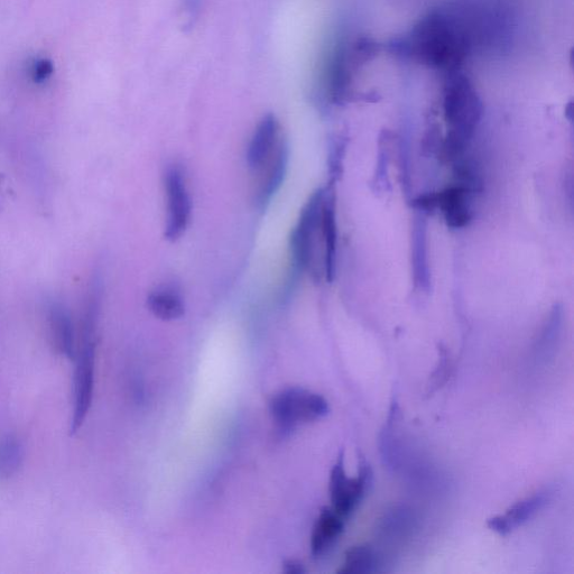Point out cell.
<instances>
[{"label":"cell","mask_w":574,"mask_h":574,"mask_svg":"<svg viewBox=\"0 0 574 574\" xmlns=\"http://www.w3.org/2000/svg\"><path fill=\"white\" fill-rule=\"evenodd\" d=\"M327 188L312 193L303 207L290 237V253L296 274L310 273L313 279L324 277L322 212Z\"/></svg>","instance_id":"cell-1"},{"label":"cell","mask_w":574,"mask_h":574,"mask_svg":"<svg viewBox=\"0 0 574 574\" xmlns=\"http://www.w3.org/2000/svg\"><path fill=\"white\" fill-rule=\"evenodd\" d=\"M100 298L88 295L85 319H83L82 346L77 351L76 370L73 378V414L71 435L76 434L87 419L95 387L96 330Z\"/></svg>","instance_id":"cell-2"},{"label":"cell","mask_w":574,"mask_h":574,"mask_svg":"<svg viewBox=\"0 0 574 574\" xmlns=\"http://www.w3.org/2000/svg\"><path fill=\"white\" fill-rule=\"evenodd\" d=\"M329 412L326 398L299 386L284 388L270 401V413L282 433L291 432L299 424L320 420Z\"/></svg>","instance_id":"cell-3"},{"label":"cell","mask_w":574,"mask_h":574,"mask_svg":"<svg viewBox=\"0 0 574 574\" xmlns=\"http://www.w3.org/2000/svg\"><path fill=\"white\" fill-rule=\"evenodd\" d=\"M374 483V472L363 455L358 456V475L349 478L345 469V452L340 451L330 475L329 492L332 508L347 518L357 508Z\"/></svg>","instance_id":"cell-4"},{"label":"cell","mask_w":574,"mask_h":574,"mask_svg":"<svg viewBox=\"0 0 574 574\" xmlns=\"http://www.w3.org/2000/svg\"><path fill=\"white\" fill-rule=\"evenodd\" d=\"M166 198L165 237L175 242L188 229L191 219V198L185 174L178 164L169 166L164 175Z\"/></svg>","instance_id":"cell-5"},{"label":"cell","mask_w":574,"mask_h":574,"mask_svg":"<svg viewBox=\"0 0 574 574\" xmlns=\"http://www.w3.org/2000/svg\"><path fill=\"white\" fill-rule=\"evenodd\" d=\"M471 191L466 184L457 183L441 192L420 197L416 205L422 212L440 210L449 228L462 229L472 219Z\"/></svg>","instance_id":"cell-6"},{"label":"cell","mask_w":574,"mask_h":574,"mask_svg":"<svg viewBox=\"0 0 574 574\" xmlns=\"http://www.w3.org/2000/svg\"><path fill=\"white\" fill-rule=\"evenodd\" d=\"M283 140L280 120L273 114L264 116L248 144L246 157L249 169L255 172L261 170Z\"/></svg>","instance_id":"cell-7"},{"label":"cell","mask_w":574,"mask_h":574,"mask_svg":"<svg viewBox=\"0 0 574 574\" xmlns=\"http://www.w3.org/2000/svg\"><path fill=\"white\" fill-rule=\"evenodd\" d=\"M287 165H289V146L283 140L279 147L268 160L261 170L257 173L259 175L258 188L255 193V201L258 208L264 209L267 207L282 187L286 177Z\"/></svg>","instance_id":"cell-8"},{"label":"cell","mask_w":574,"mask_h":574,"mask_svg":"<svg viewBox=\"0 0 574 574\" xmlns=\"http://www.w3.org/2000/svg\"><path fill=\"white\" fill-rule=\"evenodd\" d=\"M549 492H540L526 497L523 501L514 504L507 509L505 515H497L489 518L487 525L490 530L507 535L512 533L517 527L532 520L550 502Z\"/></svg>","instance_id":"cell-9"},{"label":"cell","mask_w":574,"mask_h":574,"mask_svg":"<svg viewBox=\"0 0 574 574\" xmlns=\"http://www.w3.org/2000/svg\"><path fill=\"white\" fill-rule=\"evenodd\" d=\"M324 279L332 282L337 270L338 224L335 192L328 187L323 202Z\"/></svg>","instance_id":"cell-10"},{"label":"cell","mask_w":574,"mask_h":574,"mask_svg":"<svg viewBox=\"0 0 574 574\" xmlns=\"http://www.w3.org/2000/svg\"><path fill=\"white\" fill-rule=\"evenodd\" d=\"M345 529V518L340 516L332 507H324L314 524L311 535V554L313 558H321L336 544Z\"/></svg>","instance_id":"cell-11"},{"label":"cell","mask_w":574,"mask_h":574,"mask_svg":"<svg viewBox=\"0 0 574 574\" xmlns=\"http://www.w3.org/2000/svg\"><path fill=\"white\" fill-rule=\"evenodd\" d=\"M49 323L55 348L69 359L76 358V339L70 314L62 304L53 302L49 307Z\"/></svg>","instance_id":"cell-12"},{"label":"cell","mask_w":574,"mask_h":574,"mask_svg":"<svg viewBox=\"0 0 574 574\" xmlns=\"http://www.w3.org/2000/svg\"><path fill=\"white\" fill-rule=\"evenodd\" d=\"M412 238L414 281L420 289L428 291L430 285V272L427 247V224H425V221L421 216L416 217L414 220Z\"/></svg>","instance_id":"cell-13"},{"label":"cell","mask_w":574,"mask_h":574,"mask_svg":"<svg viewBox=\"0 0 574 574\" xmlns=\"http://www.w3.org/2000/svg\"><path fill=\"white\" fill-rule=\"evenodd\" d=\"M147 307L156 318L163 321H174L184 316L185 307L177 287L165 285L148 295Z\"/></svg>","instance_id":"cell-14"},{"label":"cell","mask_w":574,"mask_h":574,"mask_svg":"<svg viewBox=\"0 0 574 574\" xmlns=\"http://www.w3.org/2000/svg\"><path fill=\"white\" fill-rule=\"evenodd\" d=\"M379 560L377 552L370 545H357L345 554V561L338 571L342 574H367L378 571Z\"/></svg>","instance_id":"cell-15"},{"label":"cell","mask_w":574,"mask_h":574,"mask_svg":"<svg viewBox=\"0 0 574 574\" xmlns=\"http://www.w3.org/2000/svg\"><path fill=\"white\" fill-rule=\"evenodd\" d=\"M415 525V515L412 509L405 506L394 507L385 514L381 523V535L387 540H396L410 534Z\"/></svg>","instance_id":"cell-16"},{"label":"cell","mask_w":574,"mask_h":574,"mask_svg":"<svg viewBox=\"0 0 574 574\" xmlns=\"http://www.w3.org/2000/svg\"><path fill=\"white\" fill-rule=\"evenodd\" d=\"M23 461V447L13 435L0 439V476L12 477L20 469Z\"/></svg>","instance_id":"cell-17"},{"label":"cell","mask_w":574,"mask_h":574,"mask_svg":"<svg viewBox=\"0 0 574 574\" xmlns=\"http://www.w3.org/2000/svg\"><path fill=\"white\" fill-rule=\"evenodd\" d=\"M560 333V317L558 313H554L548 326H546L541 340L536 347V353L540 360H548L552 355L555 346V341L558 340Z\"/></svg>","instance_id":"cell-18"},{"label":"cell","mask_w":574,"mask_h":574,"mask_svg":"<svg viewBox=\"0 0 574 574\" xmlns=\"http://www.w3.org/2000/svg\"><path fill=\"white\" fill-rule=\"evenodd\" d=\"M439 354H440L439 363L437 367H435L432 375L430 376L429 383L427 386L428 396H431L435 392L440 390V388L447 383L450 376L451 364L448 351L446 349L441 348Z\"/></svg>","instance_id":"cell-19"},{"label":"cell","mask_w":574,"mask_h":574,"mask_svg":"<svg viewBox=\"0 0 574 574\" xmlns=\"http://www.w3.org/2000/svg\"><path fill=\"white\" fill-rule=\"evenodd\" d=\"M54 72L53 62L49 59L35 61L32 68V79L35 83L48 81Z\"/></svg>","instance_id":"cell-20"},{"label":"cell","mask_w":574,"mask_h":574,"mask_svg":"<svg viewBox=\"0 0 574 574\" xmlns=\"http://www.w3.org/2000/svg\"><path fill=\"white\" fill-rule=\"evenodd\" d=\"M283 568V571L287 574H302L305 572L303 564L295 560L284 562Z\"/></svg>","instance_id":"cell-21"}]
</instances>
